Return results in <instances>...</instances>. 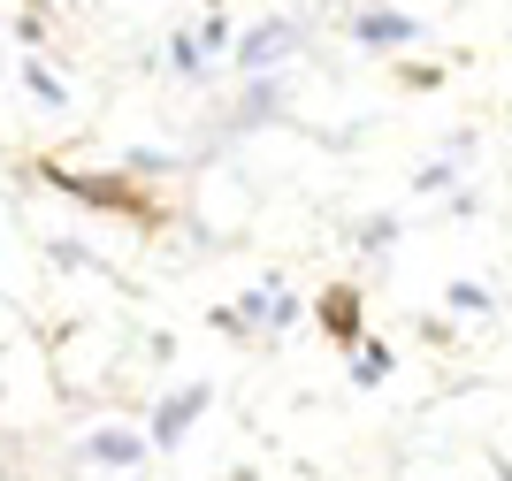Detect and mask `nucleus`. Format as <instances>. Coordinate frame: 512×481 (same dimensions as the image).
I'll return each mask as SVG.
<instances>
[{"label": "nucleus", "mask_w": 512, "mask_h": 481, "mask_svg": "<svg viewBox=\"0 0 512 481\" xmlns=\"http://www.w3.org/2000/svg\"><path fill=\"white\" fill-rule=\"evenodd\" d=\"M46 184H54V191H69V199H85V207L123 214V222H138V230H161V199H153V191H138L130 176H85V168H46Z\"/></svg>", "instance_id": "obj_1"}, {"label": "nucleus", "mask_w": 512, "mask_h": 481, "mask_svg": "<svg viewBox=\"0 0 512 481\" xmlns=\"http://www.w3.org/2000/svg\"><path fill=\"white\" fill-rule=\"evenodd\" d=\"M306 46V23H291V16H268V23H253L245 39H230V69H245V77H268L276 62H291Z\"/></svg>", "instance_id": "obj_2"}, {"label": "nucleus", "mask_w": 512, "mask_h": 481, "mask_svg": "<svg viewBox=\"0 0 512 481\" xmlns=\"http://www.w3.org/2000/svg\"><path fill=\"white\" fill-rule=\"evenodd\" d=\"M344 31H352V46H367V54H406V46L428 39V23L406 16V8H352Z\"/></svg>", "instance_id": "obj_3"}, {"label": "nucleus", "mask_w": 512, "mask_h": 481, "mask_svg": "<svg viewBox=\"0 0 512 481\" xmlns=\"http://www.w3.org/2000/svg\"><path fill=\"white\" fill-rule=\"evenodd\" d=\"M314 321H321V336H329L337 352H360V344H367V298H360V283L337 275V283L314 298Z\"/></svg>", "instance_id": "obj_4"}, {"label": "nucleus", "mask_w": 512, "mask_h": 481, "mask_svg": "<svg viewBox=\"0 0 512 481\" xmlns=\"http://www.w3.org/2000/svg\"><path fill=\"white\" fill-rule=\"evenodd\" d=\"M207 405H214V382H184V390H169V398L153 405V420H146V443H153V451H176Z\"/></svg>", "instance_id": "obj_5"}, {"label": "nucleus", "mask_w": 512, "mask_h": 481, "mask_svg": "<svg viewBox=\"0 0 512 481\" xmlns=\"http://www.w3.org/2000/svg\"><path fill=\"white\" fill-rule=\"evenodd\" d=\"M146 451H153V443H146V436H130V428H92V436H85V459L107 466V474H130Z\"/></svg>", "instance_id": "obj_6"}, {"label": "nucleus", "mask_w": 512, "mask_h": 481, "mask_svg": "<svg viewBox=\"0 0 512 481\" xmlns=\"http://www.w3.org/2000/svg\"><path fill=\"white\" fill-rule=\"evenodd\" d=\"M268 115H283V84L276 77H253V92H245V107L230 115V130H253V123H268Z\"/></svg>", "instance_id": "obj_7"}, {"label": "nucleus", "mask_w": 512, "mask_h": 481, "mask_svg": "<svg viewBox=\"0 0 512 481\" xmlns=\"http://www.w3.org/2000/svg\"><path fill=\"white\" fill-rule=\"evenodd\" d=\"M344 359H352V390H383L390 367H398V352H390V344H360V352H344Z\"/></svg>", "instance_id": "obj_8"}, {"label": "nucleus", "mask_w": 512, "mask_h": 481, "mask_svg": "<svg viewBox=\"0 0 512 481\" xmlns=\"http://www.w3.org/2000/svg\"><path fill=\"white\" fill-rule=\"evenodd\" d=\"M23 92H31V100H39L46 115H62V107H69V84L54 77V69H46L39 54H31V62H23Z\"/></svg>", "instance_id": "obj_9"}, {"label": "nucleus", "mask_w": 512, "mask_h": 481, "mask_svg": "<svg viewBox=\"0 0 512 481\" xmlns=\"http://www.w3.org/2000/svg\"><path fill=\"white\" fill-rule=\"evenodd\" d=\"M169 69L176 77H199V69H207V54H199L192 31H169Z\"/></svg>", "instance_id": "obj_10"}, {"label": "nucleus", "mask_w": 512, "mask_h": 481, "mask_svg": "<svg viewBox=\"0 0 512 481\" xmlns=\"http://www.w3.org/2000/svg\"><path fill=\"white\" fill-rule=\"evenodd\" d=\"M451 184H459V153H444V161H428L413 176V191H451Z\"/></svg>", "instance_id": "obj_11"}, {"label": "nucleus", "mask_w": 512, "mask_h": 481, "mask_svg": "<svg viewBox=\"0 0 512 481\" xmlns=\"http://www.w3.org/2000/svg\"><path fill=\"white\" fill-rule=\"evenodd\" d=\"M444 298H451V314H490V306H497V298L482 291V283H451Z\"/></svg>", "instance_id": "obj_12"}, {"label": "nucleus", "mask_w": 512, "mask_h": 481, "mask_svg": "<svg viewBox=\"0 0 512 481\" xmlns=\"http://www.w3.org/2000/svg\"><path fill=\"white\" fill-rule=\"evenodd\" d=\"M192 39H199V54H230V16H207Z\"/></svg>", "instance_id": "obj_13"}, {"label": "nucleus", "mask_w": 512, "mask_h": 481, "mask_svg": "<svg viewBox=\"0 0 512 481\" xmlns=\"http://www.w3.org/2000/svg\"><path fill=\"white\" fill-rule=\"evenodd\" d=\"M390 237H398V222H390V214H375V222H360V245H367V252H383Z\"/></svg>", "instance_id": "obj_14"}, {"label": "nucleus", "mask_w": 512, "mask_h": 481, "mask_svg": "<svg viewBox=\"0 0 512 481\" xmlns=\"http://www.w3.org/2000/svg\"><path fill=\"white\" fill-rule=\"evenodd\" d=\"M161 168H169V161H161L153 146H138V153H130V176H161Z\"/></svg>", "instance_id": "obj_15"}, {"label": "nucleus", "mask_w": 512, "mask_h": 481, "mask_svg": "<svg viewBox=\"0 0 512 481\" xmlns=\"http://www.w3.org/2000/svg\"><path fill=\"white\" fill-rule=\"evenodd\" d=\"M16 39H23V46H46V16H39V8H31V16L16 23Z\"/></svg>", "instance_id": "obj_16"}, {"label": "nucleus", "mask_w": 512, "mask_h": 481, "mask_svg": "<svg viewBox=\"0 0 512 481\" xmlns=\"http://www.w3.org/2000/svg\"><path fill=\"white\" fill-rule=\"evenodd\" d=\"M497 481H512V459H497Z\"/></svg>", "instance_id": "obj_17"}]
</instances>
